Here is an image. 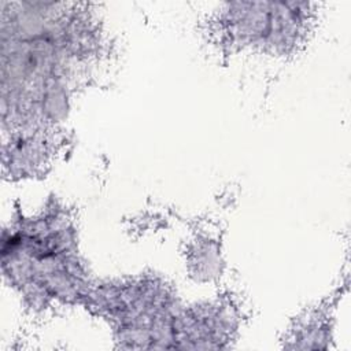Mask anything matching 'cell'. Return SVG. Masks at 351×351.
Returning a JSON list of instances; mask_svg holds the SVG:
<instances>
[{
    "mask_svg": "<svg viewBox=\"0 0 351 351\" xmlns=\"http://www.w3.org/2000/svg\"><path fill=\"white\" fill-rule=\"evenodd\" d=\"M192 265L196 276L204 280L217 277L222 269V259L218 245L213 240L202 243L192 252Z\"/></svg>",
    "mask_w": 351,
    "mask_h": 351,
    "instance_id": "cell-3",
    "label": "cell"
},
{
    "mask_svg": "<svg viewBox=\"0 0 351 351\" xmlns=\"http://www.w3.org/2000/svg\"><path fill=\"white\" fill-rule=\"evenodd\" d=\"M47 130L18 129L7 133L3 144V165L10 177H25L38 171L48 160Z\"/></svg>",
    "mask_w": 351,
    "mask_h": 351,
    "instance_id": "cell-2",
    "label": "cell"
},
{
    "mask_svg": "<svg viewBox=\"0 0 351 351\" xmlns=\"http://www.w3.org/2000/svg\"><path fill=\"white\" fill-rule=\"evenodd\" d=\"M311 4L302 1H236L219 11V27L232 45L289 53L304 37Z\"/></svg>",
    "mask_w": 351,
    "mask_h": 351,
    "instance_id": "cell-1",
    "label": "cell"
}]
</instances>
